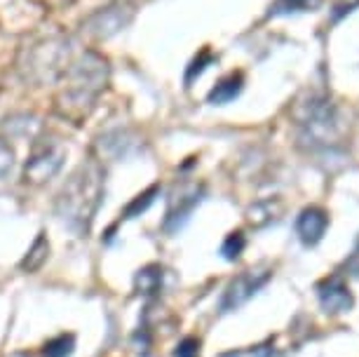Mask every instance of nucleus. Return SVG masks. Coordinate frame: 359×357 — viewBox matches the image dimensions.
Segmentation results:
<instances>
[{
  "mask_svg": "<svg viewBox=\"0 0 359 357\" xmlns=\"http://www.w3.org/2000/svg\"><path fill=\"white\" fill-rule=\"evenodd\" d=\"M111 83V64L97 50L83 52L57 80L52 109L66 123L80 127L97 109L101 94Z\"/></svg>",
  "mask_w": 359,
  "mask_h": 357,
  "instance_id": "f257e3e1",
  "label": "nucleus"
},
{
  "mask_svg": "<svg viewBox=\"0 0 359 357\" xmlns=\"http://www.w3.org/2000/svg\"><path fill=\"white\" fill-rule=\"evenodd\" d=\"M327 226H329V217L320 207H308L296 219V233L303 245H317L322 240L324 231H327Z\"/></svg>",
  "mask_w": 359,
  "mask_h": 357,
  "instance_id": "1a4fd4ad",
  "label": "nucleus"
},
{
  "mask_svg": "<svg viewBox=\"0 0 359 357\" xmlns=\"http://www.w3.org/2000/svg\"><path fill=\"white\" fill-rule=\"evenodd\" d=\"M202 200V188H191V191H179L172 195L167 207V217L162 221V228L167 233H176L181 226L191 219V214Z\"/></svg>",
  "mask_w": 359,
  "mask_h": 357,
  "instance_id": "0eeeda50",
  "label": "nucleus"
},
{
  "mask_svg": "<svg viewBox=\"0 0 359 357\" xmlns=\"http://www.w3.org/2000/svg\"><path fill=\"white\" fill-rule=\"evenodd\" d=\"M247 245V240H245V235L242 233H230L226 242H223V247H221V254L226 257L228 261H235L237 257L242 254V249H245Z\"/></svg>",
  "mask_w": 359,
  "mask_h": 357,
  "instance_id": "dca6fc26",
  "label": "nucleus"
},
{
  "mask_svg": "<svg viewBox=\"0 0 359 357\" xmlns=\"http://www.w3.org/2000/svg\"><path fill=\"white\" fill-rule=\"evenodd\" d=\"M162 280H165V271L158 264L144 266L134 278V289L141 296H158L162 289Z\"/></svg>",
  "mask_w": 359,
  "mask_h": 357,
  "instance_id": "9b49d317",
  "label": "nucleus"
},
{
  "mask_svg": "<svg viewBox=\"0 0 359 357\" xmlns=\"http://www.w3.org/2000/svg\"><path fill=\"white\" fill-rule=\"evenodd\" d=\"M345 271H348L350 275H359V240H357L355 249H352L350 259L345 261Z\"/></svg>",
  "mask_w": 359,
  "mask_h": 357,
  "instance_id": "6ab92c4d",
  "label": "nucleus"
},
{
  "mask_svg": "<svg viewBox=\"0 0 359 357\" xmlns=\"http://www.w3.org/2000/svg\"><path fill=\"white\" fill-rule=\"evenodd\" d=\"M176 357H200V341L193 339V336L184 339L176 348Z\"/></svg>",
  "mask_w": 359,
  "mask_h": 357,
  "instance_id": "a211bd4d",
  "label": "nucleus"
},
{
  "mask_svg": "<svg viewBox=\"0 0 359 357\" xmlns=\"http://www.w3.org/2000/svg\"><path fill=\"white\" fill-rule=\"evenodd\" d=\"M104 177L106 170L99 158H90L71 174L64 188L54 200L57 217L73 233L87 235L94 224L101 202H104Z\"/></svg>",
  "mask_w": 359,
  "mask_h": 357,
  "instance_id": "f03ea898",
  "label": "nucleus"
},
{
  "mask_svg": "<svg viewBox=\"0 0 359 357\" xmlns=\"http://www.w3.org/2000/svg\"><path fill=\"white\" fill-rule=\"evenodd\" d=\"M242 83H245V78H242V73H228L226 78H221L219 83L212 92H209L207 101L214 106H223V104H230L237 94L242 92Z\"/></svg>",
  "mask_w": 359,
  "mask_h": 357,
  "instance_id": "9d476101",
  "label": "nucleus"
},
{
  "mask_svg": "<svg viewBox=\"0 0 359 357\" xmlns=\"http://www.w3.org/2000/svg\"><path fill=\"white\" fill-rule=\"evenodd\" d=\"M317 294H320V303L322 308L331 315H338V313H345L352 308V294H350V287L345 285L341 275H334V278H327L324 282H320L317 287Z\"/></svg>",
  "mask_w": 359,
  "mask_h": 357,
  "instance_id": "6e6552de",
  "label": "nucleus"
},
{
  "mask_svg": "<svg viewBox=\"0 0 359 357\" xmlns=\"http://www.w3.org/2000/svg\"><path fill=\"white\" fill-rule=\"evenodd\" d=\"M268 280H270V271H266V268H252V271H245L237 275V278H233L228 289L223 292L221 313H230L237 311L240 306H245Z\"/></svg>",
  "mask_w": 359,
  "mask_h": 357,
  "instance_id": "423d86ee",
  "label": "nucleus"
},
{
  "mask_svg": "<svg viewBox=\"0 0 359 357\" xmlns=\"http://www.w3.org/2000/svg\"><path fill=\"white\" fill-rule=\"evenodd\" d=\"M71 47L69 38L52 36L47 40H40L33 47H29L24 62L19 69L24 71V78L36 85L43 83H57L62 73L69 69Z\"/></svg>",
  "mask_w": 359,
  "mask_h": 357,
  "instance_id": "7ed1b4c3",
  "label": "nucleus"
},
{
  "mask_svg": "<svg viewBox=\"0 0 359 357\" xmlns=\"http://www.w3.org/2000/svg\"><path fill=\"white\" fill-rule=\"evenodd\" d=\"M12 165H15V151L5 139H0V179H5L12 172Z\"/></svg>",
  "mask_w": 359,
  "mask_h": 357,
  "instance_id": "f3484780",
  "label": "nucleus"
},
{
  "mask_svg": "<svg viewBox=\"0 0 359 357\" xmlns=\"http://www.w3.org/2000/svg\"><path fill=\"white\" fill-rule=\"evenodd\" d=\"M47 257H50V242H47L45 233H40L36 238V242L31 245V249L26 252V257L22 259L19 268H22L24 273H36L45 266Z\"/></svg>",
  "mask_w": 359,
  "mask_h": 357,
  "instance_id": "f8f14e48",
  "label": "nucleus"
},
{
  "mask_svg": "<svg viewBox=\"0 0 359 357\" xmlns=\"http://www.w3.org/2000/svg\"><path fill=\"white\" fill-rule=\"evenodd\" d=\"M160 195V186L155 184V186H151V188H146L144 193H139L137 198H134L130 205L125 207L123 212H120V219H134V217H141V214H144L148 207L153 205L155 202V198H158Z\"/></svg>",
  "mask_w": 359,
  "mask_h": 357,
  "instance_id": "ddd939ff",
  "label": "nucleus"
},
{
  "mask_svg": "<svg viewBox=\"0 0 359 357\" xmlns=\"http://www.w3.org/2000/svg\"><path fill=\"white\" fill-rule=\"evenodd\" d=\"M66 160V146L54 134L36 137L31 144V156L24 165V184L26 186H43L59 174Z\"/></svg>",
  "mask_w": 359,
  "mask_h": 357,
  "instance_id": "20e7f679",
  "label": "nucleus"
},
{
  "mask_svg": "<svg viewBox=\"0 0 359 357\" xmlns=\"http://www.w3.org/2000/svg\"><path fill=\"white\" fill-rule=\"evenodd\" d=\"M320 8V0H275L270 15H287V12H308Z\"/></svg>",
  "mask_w": 359,
  "mask_h": 357,
  "instance_id": "2eb2a0df",
  "label": "nucleus"
},
{
  "mask_svg": "<svg viewBox=\"0 0 359 357\" xmlns=\"http://www.w3.org/2000/svg\"><path fill=\"white\" fill-rule=\"evenodd\" d=\"M73 350H76V336L73 334H59L50 339L43 346V355L45 357H71Z\"/></svg>",
  "mask_w": 359,
  "mask_h": 357,
  "instance_id": "4468645a",
  "label": "nucleus"
},
{
  "mask_svg": "<svg viewBox=\"0 0 359 357\" xmlns=\"http://www.w3.org/2000/svg\"><path fill=\"white\" fill-rule=\"evenodd\" d=\"M134 8L130 3H113L106 8H99L92 12L90 17L83 22V33L92 40H108L115 33H120L127 24L132 22Z\"/></svg>",
  "mask_w": 359,
  "mask_h": 357,
  "instance_id": "39448f33",
  "label": "nucleus"
}]
</instances>
